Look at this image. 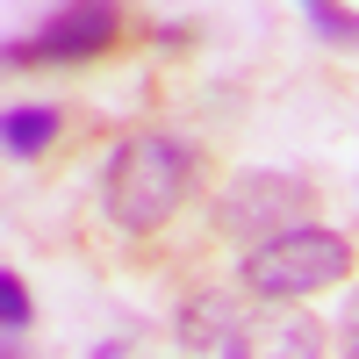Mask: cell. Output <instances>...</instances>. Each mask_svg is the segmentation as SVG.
I'll return each mask as SVG.
<instances>
[{
    "mask_svg": "<svg viewBox=\"0 0 359 359\" xmlns=\"http://www.w3.org/2000/svg\"><path fill=\"white\" fill-rule=\"evenodd\" d=\"M194 187V151L180 137H158V130H137L108 151L101 165V216L115 230H158Z\"/></svg>",
    "mask_w": 359,
    "mask_h": 359,
    "instance_id": "6da1fadb",
    "label": "cell"
},
{
    "mask_svg": "<svg viewBox=\"0 0 359 359\" xmlns=\"http://www.w3.org/2000/svg\"><path fill=\"white\" fill-rule=\"evenodd\" d=\"M345 273H352V245L323 223H294V230L259 237L245 252V266H237L245 294H259V302H302L316 287H338Z\"/></svg>",
    "mask_w": 359,
    "mask_h": 359,
    "instance_id": "7a4b0ae2",
    "label": "cell"
},
{
    "mask_svg": "<svg viewBox=\"0 0 359 359\" xmlns=\"http://www.w3.org/2000/svg\"><path fill=\"white\" fill-rule=\"evenodd\" d=\"M309 216H316V187L302 172H273V165L237 172L230 187L216 194V230L245 237V245H259V237H273V230H294Z\"/></svg>",
    "mask_w": 359,
    "mask_h": 359,
    "instance_id": "3957f363",
    "label": "cell"
},
{
    "mask_svg": "<svg viewBox=\"0 0 359 359\" xmlns=\"http://www.w3.org/2000/svg\"><path fill=\"white\" fill-rule=\"evenodd\" d=\"M115 43V0H65L50 22L8 43V65H86Z\"/></svg>",
    "mask_w": 359,
    "mask_h": 359,
    "instance_id": "277c9868",
    "label": "cell"
},
{
    "mask_svg": "<svg viewBox=\"0 0 359 359\" xmlns=\"http://www.w3.org/2000/svg\"><path fill=\"white\" fill-rule=\"evenodd\" d=\"M266 331V309H245L237 294H187L180 302V345L208 359H252Z\"/></svg>",
    "mask_w": 359,
    "mask_h": 359,
    "instance_id": "5b68a950",
    "label": "cell"
},
{
    "mask_svg": "<svg viewBox=\"0 0 359 359\" xmlns=\"http://www.w3.org/2000/svg\"><path fill=\"white\" fill-rule=\"evenodd\" d=\"M50 137H57V115H50V108H8V123H0L8 158H43Z\"/></svg>",
    "mask_w": 359,
    "mask_h": 359,
    "instance_id": "8992f818",
    "label": "cell"
},
{
    "mask_svg": "<svg viewBox=\"0 0 359 359\" xmlns=\"http://www.w3.org/2000/svg\"><path fill=\"white\" fill-rule=\"evenodd\" d=\"M302 8H309V22H316L331 43H359V15H345L338 0H302Z\"/></svg>",
    "mask_w": 359,
    "mask_h": 359,
    "instance_id": "52a82bcc",
    "label": "cell"
},
{
    "mask_svg": "<svg viewBox=\"0 0 359 359\" xmlns=\"http://www.w3.org/2000/svg\"><path fill=\"white\" fill-rule=\"evenodd\" d=\"M0 323H8V345L29 331V294H22V280H15V273H0Z\"/></svg>",
    "mask_w": 359,
    "mask_h": 359,
    "instance_id": "ba28073f",
    "label": "cell"
},
{
    "mask_svg": "<svg viewBox=\"0 0 359 359\" xmlns=\"http://www.w3.org/2000/svg\"><path fill=\"white\" fill-rule=\"evenodd\" d=\"M338 331H345V352H359V294L345 302V316H338Z\"/></svg>",
    "mask_w": 359,
    "mask_h": 359,
    "instance_id": "9c48e42d",
    "label": "cell"
}]
</instances>
